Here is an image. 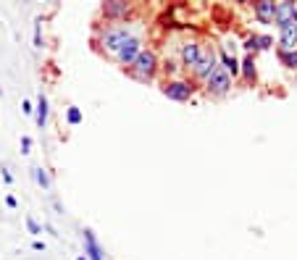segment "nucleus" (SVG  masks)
Instances as JSON below:
<instances>
[{"instance_id": "a878e982", "label": "nucleus", "mask_w": 297, "mask_h": 260, "mask_svg": "<svg viewBox=\"0 0 297 260\" xmlns=\"http://www.w3.org/2000/svg\"><path fill=\"white\" fill-rule=\"evenodd\" d=\"M32 247H34V250H45V244H42L40 239H34V242H32Z\"/></svg>"}, {"instance_id": "39448f33", "label": "nucleus", "mask_w": 297, "mask_h": 260, "mask_svg": "<svg viewBox=\"0 0 297 260\" xmlns=\"http://www.w3.org/2000/svg\"><path fill=\"white\" fill-rule=\"evenodd\" d=\"M142 50H145V47H142V40H140V37H132V40H127V42L119 47L116 61H119L121 66H132V63L137 61V55H140Z\"/></svg>"}, {"instance_id": "b1692460", "label": "nucleus", "mask_w": 297, "mask_h": 260, "mask_svg": "<svg viewBox=\"0 0 297 260\" xmlns=\"http://www.w3.org/2000/svg\"><path fill=\"white\" fill-rule=\"evenodd\" d=\"M21 111H24L27 116H32V113H34V105H32L29 100H24V105H21Z\"/></svg>"}, {"instance_id": "20e7f679", "label": "nucleus", "mask_w": 297, "mask_h": 260, "mask_svg": "<svg viewBox=\"0 0 297 260\" xmlns=\"http://www.w3.org/2000/svg\"><path fill=\"white\" fill-rule=\"evenodd\" d=\"M200 55H203V45L197 40H184L179 45V61H181V66L195 68V63L200 61Z\"/></svg>"}, {"instance_id": "bb28decb", "label": "nucleus", "mask_w": 297, "mask_h": 260, "mask_svg": "<svg viewBox=\"0 0 297 260\" xmlns=\"http://www.w3.org/2000/svg\"><path fill=\"white\" fill-rule=\"evenodd\" d=\"M294 21H297V6H294Z\"/></svg>"}, {"instance_id": "5701e85b", "label": "nucleus", "mask_w": 297, "mask_h": 260, "mask_svg": "<svg viewBox=\"0 0 297 260\" xmlns=\"http://www.w3.org/2000/svg\"><path fill=\"white\" fill-rule=\"evenodd\" d=\"M266 47H271V37L268 34H260V50H266Z\"/></svg>"}, {"instance_id": "423d86ee", "label": "nucleus", "mask_w": 297, "mask_h": 260, "mask_svg": "<svg viewBox=\"0 0 297 260\" xmlns=\"http://www.w3.org/2000/svg\"><path fill=\"white\" fill-rule=\"evenodd\" d=\"M163 95L168 100H176V103H184L192 98V84L184 79H174V81H168V84L163 87Z\"/></svg>"}, {"instance_id": "7ed1b4c3", "label": "nucleus", "mask_w": 297, "mask_h": 260, "mask_svg": "<svg viewBox=\"0 0 297 260\" xmlns=\"http://www.w3.org/2000/svg\"><path fill=\"white\" fill-rule=\"evenodd\" d=\"M134 34H132V29L129 27H111V29H106V34H103V47L106 50H111V53H119V47L127 42V40H132Z\"/></svg>"}, {"instance_id": "a211bd4d", "label": "nucleus", "mask_w": 297, "mask_h": 260, "mask_svg": "<svg viewBox=\"0 0 297 260\" xmlns=\"http://www.w3.org/2000/svg\"><path fill=\"white\" fill-rule=\"evenodd\" d=\"M66 121L71 124V126H76V124H82V111L76 108V105H71V108L66 111Z\"/></svg>"}, {"instance_id": "0eeeda50", "label": "nucleus", "mask_w": 297, "mask_h": 260, "mask_svg": "<svg viewBox=\"0 0 297 260\" xmlns=\"http://www.w3.org/2000/svg\"><path fill=\"white\" fill-rule=\"evenodd\" d=\"M229 87H232V76L226 74L221 66H219V71H216L208 81H205V90H208L211 95H226V92H229Z\"/></svg>"}, {"instance_id": "f3484780", "label": "nucleus", "mask_w": 297, "mask_h": 260, "mask_svg": "<svg viewBox=\"0 0 297 260\" xmlns=\"http://www.w3.org/2000/svg\"><path fill=\"white\" fill-rule=\"evenodd\" d=\"M32 176H34V182H37L40 187H45V189L50 187V179H48V174H45V168H40V165H34V168H32Z\"/></svg>"}, {"instance_id": "cd10ccee", "label": "nucleus", "mask_w": 297, "mask_h": 260, "mask_svg": "<svg viewBox=\"0 0 297 260\" xmlns=\"http://www.w3.org/2000/svg\"><path fill=\"white\" fill-rule=\"evenodd\" d=\"M76 260H87V257H84V255H82V257H76Z\"/></svg>"}, {"instance_id": "c85d7f7f", "label": "nucleus", "mask_w": 297, "mask_h": 260, "mask_svg": "<svg viewBox=\"0 0 297 260\" xmlns=\"http://www.w3.org/2000/svg\"><path fill=\"white\" fill-rule=\"evenodd\" d=\"M0 98H3V87H0Z\"/></svg>"}, {"instance_id": "1a4fd4ad", "label": "nucleus", "mask_w": 297, "mask_h": 260, "mask_svg": "<svg viewBox=\"0 0 297 260\" xmlns=\"http://www.w3.org/2000/svg\"><path fill=\"white\" fill-rule=\"evenodd\" d=\"M273 21H276L279 27H284V24L294 21V3H289V0H284V3H276V14H273Z\"/></svg>"}, {"instance_id": "4be33fe9", "label": "nucleus", "mask_w": 297, "mask_h": 260, "mask_svg": "<svg viewBox=\"0 0 297 260\" xmlns=\"http://www.w3.org/2000/svg\"><path fill=\"white\" fill-rule=\"evenodd\" d=\"M32 150V137H21V152H29Z\"/></svg>"}, {"instance_id": "9b49d317", "label": "nucleus", "mask_w": 297, "mask_h": 260, "mask_svg": "<svg viewBox=\"0 0 297 260\" xmlns=\"http://www.w3.org/2000/svg\"><path fill=\"white\" fill-rule=\"evenodd\" d=\"M84 250H87V260H106L103 257V250H100V244L95 239V234L84 229Z\"/></svg>"}, {"instance_id": "ddd939ff", "label": "nucleus", "mask_w": 297, "mask_h": 260, "mask_svg": "<svg viewBox=\"0 0 297 260\" xmlns=\"http://www.w3.org/2000/svg\"><path fill=\"white\" fill-rule=\"evenodd\" d=\"M34 121H37L40 129H45V124H48V98L42 92L37 98V105H34Z\"/></svg>"}, {"instance_id": "f257e3e1", "label": "nucleus", "mask_w": 297, "mask_h": 260, "mask_svg": "<svg viewBox=\"0 0 297 260\" xmlns=\"http://www.w3.org/2000/svg\"><path fill=\"white\" fill-rule=\"evenodd\" d=\"M129 71H132L137 79H142V81L153 79L155 71H158V55L153 50H142L140 55H137V61L129 66Z\"/></svg>"}, {"instance_id": "9d476101", "label": "nucleus", "mask_w": 297, "mask_h": 260, "mask_svg": "<svg viewBox=\"0 0 297 260\" xmlns=\"http://www.w3.org/2000/svg\"><path fill=\"white\" fill-rule=\"evenodd\" d=\"M132 11L129 3H124V0H113V3H106L103 6V14H106V19H121V16H127Z\"/></svg>"}, {"instance_id": "6ab92c4d", "label": "nucleus", "mask_w": 297, "mask_h": 260, "mask_svg": "<svg viewBox=\"0 0 297 260\" xmlns=\"http://www.w3.org/2000/svg\"><path fill=\"white\" fill-rule=\"evenodd\" d=\"M242 47H247V50H260V34H250Z\"/></svg>"}, {"instance_id": "f03ea898", "label": "nucleus", "mask_w": 297, "mask_h": 260, "mask_svg": "<svg viewBox=\"0 0 297 260\" xmlns=\"http://www.w3.org/2000/svg\"><path fill=\"white\" fill-rule=\"evenodd\" d=\"M216 71H219V55H216V50L211 47V50H203L200 61L195 63V68H192V74H195V79L200 81H208Z\"/></svg>"}, {"instance_id": "aec40b11", "label": "nucleus", "mask_w": 297, "mask_h": 260, "mask_svg": "<svg viewBox=\"0 0 297 260\" xmlns=\"http://www.w3.org/2000/svg\"><path fill=\"white\" fill-rule=\"evenodd\" d=\"M34 47H42V21L40 19L34 24Z\"/></svg>"}, {"instance_id": "4468645a", "label": "nucleus", "mask_w": 297, "mask_h": 260, "mask_svg": "<svg viewBox=\"0 0 297 260\" xmlns=\"http://www.w3.org/2000/svg\"><path fill=\"white\" fill-rule=\"evenodd\" d=\"M221 68H224L229 76H237V74H239V61H237L234 55H229V53H221Z\"/></svg>"}, {"instance_id": "f8f14e48", "label": "nucleus", "mask_w": 297, "mask_h": 260, "mask_svg": "<svg viewBox=\"0 0 297 260\" xmlns=\"http://www.w3.org/2000/svg\"><path fill=\"white\" fill-rule=\"evenodd\" d=\"M253 14L263 24H268V21H273V14H276V3H271V0H260V3L253 6Z\"/></svg>"}, {"instance_id": "393cba45", "label": "nucleus", "mask_w": 297, "mask_h": 260, "mask_svg": "<svg viewBox=\"0 0 297 260\" xmlns=\"http://www.w3.org/2000/svg\"><path fill=\"white\" fill-rule=\"evenodd\" d=\"M6 205H8V208H16L19 203H16V197H6Z\"/></svg>"}, {"instance_id": "2eb2a0df", "label": "nucleus", "mask_w": 297, "mask_h": 260, "mask_svg": "<svg viewBox=\"0 0 297 260\" xmlns=\"http://www.w3.org/2000/svg\"><path fill=\"white\" fill-rule=\"evenodd\" d=\"M239 71L245 74L247 81H253V79H255V61H253V55L242 58V63H239Z\"/></svg>"}, {"instance_id": "6e6552de", "label": "nucleus", "mask_w": 297, "mask_h": 260, "mask_svg": "<svg viewBox=\"0 0 297 260\" xmlns=\"http://www.w3.org/2000/svg\"><path fill=\"white\" fill-rule=\"evenodd\" d=\"M279 42H281L279 50H297V21L279 27Z\"/></svg>"}, {"instance_id": "dca6fc26", "label": "nucleus", "mask_w": 297, "mask_h": 260, "mask_svg": "<svg viewBox=\"0 0 297 260\" xmlns=\"http://www.w3.org/2000/svg\"><path fill=\"white\" fill-rule=\"evenodd\" d=\"M279 61L287 68H297V50H279Z\"/></svg>"}, {"instance_id": "412c9836", "label": "nucleus", "mask_w": 297, "mask_h": 260, "mask_svg": "<svg viewBox=\"0 0 297 260\" xmlns=\"http://www.w3.org/2000/svg\"><path fill=\"white\" fill-rule=\"evenodd\" d=\"M27 229H29V234H40V231H42V229H40V223H37V221H34L32 216L27 218Z\"/></svg>"}]
</instances>
